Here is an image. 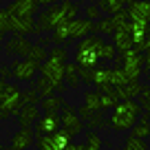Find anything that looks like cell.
Returning <instances> with one entry per match:
<instances>
[{
  "label": "cell",
  "mask_w": 150,
  "mask_h": 150,
  "mask_svg": "<svg viewBox=\"0 0 150 150\" xmlns=\"http://www.w3.org/2000/svg\"><path fill=\"white\" fill-rule=\"evenodd\" d=\"M139 115H141V106L137 99H119L117 106L112 108L110 117H108V126L115 132H126L135 126Z\"/></svg>",
  "instance_id": "1"
},
{
  "label": "cell",
  "mask_w": 150,
  "mask_h": 150,
  "mask_svg": "<svg viewBox=\"0 0 150 150\" xmlns=\"http://www.w3.org/2000/svg\"><path fill=\"white\" fill-rule=\"evenodd\" d=\"M102 44L104 40L99 35H88L80 40L75 47V64L80 69H97L102 62Z\"/></svg>",
  "instance_id": "2"
},
{
  "label": "cell",
  "mask_w": 150,
  "mask_h": 150,
  "mask_svg": "<svg viewBox=\"0 0 150 150\" xmlns=\"http://www.w3.org/2000/svg\"><path fill=\"white\" fill-rule=\"evenodd\" d=\"M112 62H115V69L124 71L128 82H139L141 71H144V57H141V53L128 49L126 53H117V57Z\"/></svg>",
  "instance_id": "3"
},
{
  "label": "cell",
  "mask_w": 150,
  "mask_h": 150,
  "mask_svg": "<svg viewBox=\"0 0 150 150\" xmlns=\"http://www.w3.org/2000/svg\"><path fill=\"white\" fill-rule=\"evenodd\" d=\"M20 91L18 84H5V88L0 91V119H7L11 115H18L20 110Z\"/></svg>",
  "instance_id": "4"
},
{
  "label": "cell",
  "mask_w": 150,
  "mask_h": 150,
  "mask_svg": "<svg viewBox=\"0 0 150 150\" xmlns=\"http://www.w3.org/2000/svg\"><path fill=\"white\" fill-rule=\"evenodd\" d=\"M40 73H42V77H47V80L55 86V93H64V91H66V84H64V64L44 60L42 64H40Z\"/></svg>",
  "instance_id": "5"
},
{
  "label": "cell",
  "mask_w": 150,
  "mask_h": 150,
  "mask_svg": "<svg viewBox=\"0 0 150 150\" xmlns=\"http://www.w3.org/2000/svg\"><path fill=\"white\" fill-rule=\"evenodd\" d=\"M60 124H62V130H66L71 137H77L84 130V122L77 115V108H73L71 104H64V108L60 110Z\"/></svg>",
  "instance_id": "6"
},
{
  "label": "cell",
  "mask_w": 150,
  "mask_h": 150,
  "mask_svg": "<svg viewBox=\"0 0 150 150\" xmlns=\"http://www.w3.org/2000/svg\"><path fill=\"white\" fill-rule=\"evenodd\" d=\"M35 22H38L35 24V33H47V31H53L60 22H66V20L62 18L60 7H57V5H49L42 13L38 16Z\"/></svg>",
  "instance_id": "7"
},
{
  "label": "cell",
  "mask_w": 150,
  "mask_h": 150,
  "mask_svg": "<svg viewBox=\"0 0 150 150\" xmlns=\"http://www.w3.org/2000/svg\"><path fill=\"white\" fill-rule=\"evenodd\" d=\"M71 141H73V137L60 128L53 135H40L38 137V150H64Z\"/></svg>",
  "instance_id": "8"
},
{
  "label": "cell",
  "mask_w": 150,
  "mask_h": 150,
  "mask_svg": "<svg viewBox=\"0 0 150 150\" xmlns=\"http://www.w3.org/2000/svg\"><path fill=\"white\" fill-rule=\"evenodd\" d=\"M38 69H40V66H38L35 62H31L29 57L13 60V62H11V66H9L11 77H13V80H18V82H31L33 77L38 75Z\"/></svg>",
  "instance_id": "9"
},
{
  "label": "cell",
  "mask_w": 150,
  "mask_h": 150,
  "mask_svg": "<svg viewBox=\"0 0 150 150\" xmlns=\"http://www.w3.org/2000/svg\"><path fill=\"white\" fill-rule=\"evenodd\" d=\"M126 13L130 22L150 24V0H126Z\"/></svg>",
  "instance_id": "10"
},
{
  "label": "cell",
  "mask_w": 150,
  "mask_h": 150,
  "mask_svg": "<svg viewBox=\"0 0 150 150\" xmlns=\"http://www.w3.org/2000/svg\"><path fill=\"white\" fill-rule=\"evenodd\" d=\"M31 47H33V42L27 40V35H18V33H13V35L7 40L5 51H7L9 57H29Z\"/></svg>",
  "instance_id": "11"
},
{
  "label": "cell",
  "mask_w": 150,
  "mask_h": 150,
  "mask_svg": "<svg viewBox=\"0 0 150 150\" xmlns=\"http://www.w3.org/2000/svg\"><path fill=\"white\" fill-rule=\"evenodd\" d=\"M60 128H62L60 112H44V115H40L38 122L33 124V132H35L38 137L40 135H53V132H57Z\"/></svg>",
  "instance_id": "12"
},
{
  "label": "cell",
  "mask_w": 150,
  "mask_h": 150,
  "mask_svg": "<svg viewBox=\"0 0 150 150\" xmlns=\"http://www.w3.org/2000/svg\"><path fill=\"white\" fill-rule=\"evenodd\" d=\"M69 27H71V40H84L95 33V22H91L88 18H73Z\"/></svg>",
  "instance_id": "13"
},
{
  "label": "cell",
  "mask_w": 150,
  "mask_h": 150,
  "mask_svg": "<svg viewBox=\"0 0 150 150\" xmlns=\"http://www.w3.org/2000/svg\"><path fill=\"white\" fill-rule=\"evenodd\" d=\"M38 9H40L38 0H13V2L7 7L9 16H16V18H24V16H31L33 18Z\"/></svg>",
  "instance_id": "14"
},
{
  "label": "cell",
  "mask_w": 150,
  "mask_h": 150,
  "mask_svg": "<svg viewBox=\"0 0 150 150\" xmlns=\"http://www.w3.org/2000/svg\"><path fill=\"white\" fill-rule=\"evenodd\" d=\"M35 144V132L33 128H20L11 137V150H29Z\"/></svg>",
  "instance_id": "15"
},
{
  "label": "cell",
  "mask_w": 150,
  "mask_h": 150,
  "mask_svg": "<svg viewBox=\"0 0 150 150\" xmlns=\"http://www.w3.org/2000/svg\"><path fill=\"white\" fill-rule=\"evenodd\" d=\"M11 33H18V35H31V33H35V20L31 16H24V18L11 16Z\"/></svg>",
  "instance_id": "16"
},
{
  "label": "cell",
  "mask_w": 150,
  "mask_h": 150,
  "mask_svg": "<svg viewBox=\"0 0 150 150\" xmlns=\"http://www.w3.org/2000/svg\"><path fill=\"white\" fill-rule=\"evenodd\" d=\"M16 117L20 122V128H33V124L40 117V110H38V106H22Z\"/></svg>",
  "instance_id": "17"
},
{
  "label": "cell",
  "mask_w": 150,
  "mask_h": 150,
  "mask_svg": "<svg viewBox=\"0 0 150 150\" xmlns=\"http://www.w3.org/2000/svg\"><path fill=\"white\" fill-rule=\"evenodd\" d=\"M112 44H115L117 53H126L128 49H132L128 29H115V31H112Z\"/></svg>",
  "instance_id": "18"
},
{
  "label": "cell",
  "mask_w": 150,
  "mask_h": 150,
  "mask_svg": "<svg viewBox=\"0 0 150 150\" xmlns=\"http://www.w3.org/2000/svg\"><path fill=\"white\" fill-rule=\"evenodd\" d=\"M132 137H139V139H148L150 137V112L139 115V119L135 122V126L130 128Z\"/></svg>",
  "instance_id": "19"
},
{
  "label": "cell",
  "mask_w": 150,
  "mask_h": 150,
  "mask_svg": "<svg viewBox=\"0 0 150 150\" xmlns=\"http://www.w3.org/2000/svg\"><path fill=\"white\" fill-rule=\"evenodd\" d=\"M69 22H71V20L60 22V24L51 31V42L55 44V47H62L64 42H69V40H71V27H69Z\"/></svg>",
  "instance_id": "20"
},
{
  "label": "cell",
  "mask_w": 150,
  "mask_h": 150,
  "mask_svg": "<svg viewBox=\"0 0 150 150\" xmlns=\"http://www.w3.org/2000/svg\"><path fill=\"white\" fill-rule=\"evenodd\" d=\"M66 99L62 95H51V97H42L40 99V106H42L44 112H60L64 108Z\"/></svg>",
  "instance_id": "21"
},
{
  "label": "cell",
  "mask_w": 150,
  "mask_h": 150,
  "mask_svg": "<svg viewBox=\"0 0 150 150\" xmlns=\"http://www.w3.org/2000/svg\"><path fill=\"white\" fill-rule=\"evenodd\" d=\"M64 82L69 88H77V86L82 84L80 82V69H77V64H71V62H66L64 64Z\"/></svg>",
  "instance_id": "22"
},
{
  "label": "cell",
  "mask_w": 150,
  "mask_h": 150,
  "mask_svg": "<svg viewBox=\"0 0 150 150\" xmlns=\"http://www.w3.org/2000/svg\"><path fill=\"white\" fill-rule=\"evenodd\" d=\"M141 88H144L141 82H128L122 88H117V95H119V99H135L141 93Z\"/></svg>",
  "instance_id": "23"
},
{
  "label": "cell",
  "mask_w": 150,
  "mask_h": 150,
  "mask_svg": "<svg viewBox=\"0 0 150 150\" xmlns=\"http://www.w3.org/2000/svg\"><path fill=\"white\" fill-rule=\"evenodd\" d=\"M97 7H99V11H102V13L112 16V13H117V11L126 9V0H99Z\"/></svg>",
  "instance_id": "24"
},
{
  "label": "cell",
  "mask_w": 150,
  "mask_h": 150,
  "mask_svg": "<svg viewBox=\"0 0 150 150\" xmlns=\"http://www.w3.org/2000/svg\"><path fill=\"white\" fill-rule=\"evenodd\" d=\"M60 13H62V18L64 20H73V18H77V13H80V7L75 5L73 0H60Z\"/></svg>",
  "instance_id": "25"
},
{
  "label": "cell",
  "mask_w": 150,
  "mask_h": 150,
  "mask_svg": "<svg viewBox=\"0 0 150 150\" xmlns=\"http://www.w3.org/2000/svg\"><path fill=\"white\" fill-rule=\"evenodd\" d=\"M33 88H35V93L40 95V97H51V95H55V86H53L47 77H42V75L38 77V82H35Z\"/></svg>",
  "instance_id": "26"
},
{
  "label": "cell",
  "mask_w": 150,
  "mask_h": 150,
  "mask_svg": "<svg viewBox=\"0 0 150 150\" xmlns=\"http://www.w3.org/2000/svg\"><path fill=\"white\" fill-rule=\"evenodd\" d=\"M99 99H102V93H99V91H88V93H84V106L88 108L91 112L102 110V106H99Z\"/></svg>",
  "instance_id": "27"
},
{
  "label": "cell",
  "mask_w": 150,
  "mask_h": 150,
  "mask_svg": "<svg viewBox=\"0 0 150 150\" xmlns=\"http://www.w3.org/2000/svg\"><path fill=\"white\" fill-rule=\"evenodd\" d=\"M47 60L57 62V64H66V62H69V49L66 47H53L51 51H49Z\"/></svg>",
  "instance_id": "28"
},
{
  "label": "cell",
  "mask_w": 150,
  "mask_h": 150,
  "mask_svg": "<svg viewBox=\"0 0 150 150\" xmlns=\"http://www.w3.org/2000/svg\"><path fill=\"white\" fill-rule=\"evenodd\" d=\"M112 31H115V27H112L110 16L95 20V33H99V35H112Z\"/></svg>",
  "instance_id": "29"
},
{
  "label": "cell",
  "mask_w": 150,
  "mask_h": 150,
  "mask_svg": "<svg viewBox=\"0 0 150 150\" xmlns=\"http://www.w3.org/2000/svg\"><path fill=\"white\" fill-rule=\"evenodd\" d=\"M47 55H49V51L44 49V44H33V47H31V53H29V60L35 62V64L40 66L44 60H47Z\"/></svg>",
  "instance_id": "30"
},
{
  "label": "cell",
  "mask_w": 150,
  "mask_h": 150,
  "mask_svg": "<svg viewBox=\"0 0 150 150\" xmlns=\"http://www.w3.org/2000/svg\"><path fill=\"white\" fill-rule=\"evenodd\" d=\"M119 102V95H117V88L110 91V93H102V99H99V106L102 110H108V108H115Z\"/></svg>",
  "instance_id": "31"
},
{
  "label": "cell",
  "mask_w": 150,
  "mask_h": 150,
  "mask_svg": "<svg viewBox=\"0 0 150 150\" xmlns=\"http://www.w3.org/2000/svg\"><path fill=\"white\" fill-rule=\"evenodd\" d=\"M38 102H40V95L35 93V88L22 91V95H20V108L22 106H38Z\"/></svg>",
  "instance_id": "32"
},
{
  "label": "cell",
  "mask_w": 150,
  "mask_h": 150,
  "mask_svg": "<svg viewBox=\"0 0 150 150\" xmlns=\"http://www.w3.org/2000/svg\"><path fill=\"white\" fill-rule=\"evenodd\" d=\"M124 84H128L126 75H124V71L112 66V69H110V86H112V88H122Z\"/></svg>",
  "instance_id": "33"
},
{
  "label": "cell",
  "mask_w": 150,
  "mask_h": 150,
  "mask_svg": "<svg viewBox=\"0 0 150 150\" xmlns=\"http://www.w3.org/2000/svg\"><path fill=\"white\" fill-rule=\"evenodd\" d=\"M110 20H112V27H115V29H128V22H130V20H128L126 9L117 11V13H112Z\"/></svg>",
  "instance_id": "34"
},
{
  "label": "cell",
  "mask_w": 150,
  "mask_h": 150,
  "mask_svg": "<svg viewBox=\"0 0 150 150\" xmlns=\"http://www.w3.org/2000/svg\"><path fill=\"white\" fill-rule=\"evenodd\" d=\"M88 126L91 128H102V126H108V117L104 115V110H95L93 115L88 117Z\"/></svg>",
  "instance_id": "35"
},
{
  "label": "cell",
  "mask_w": 150,
  "mask_h": 150,
  "mask_svg": "<svg viewBox=\"0 0 150 150\" xmlns=\"http://www.w3.org/2000/svg\"><path fill=\"white\" fill-rule=\"evenodd\" d=\"M124 150H148V144L146 139H139V137H128L126 144H124Z\"/></svg>",
  "instance_id": "36"
},
{
  "label": "cell",
  "mask_w": 150,
  "mask_h": 150,
  "mask_svg": "<svg viewBox=\"0 0 150 150\" xmlns=\"http://www.w3.org/2000/svg\"><path fill=\"white\" fill-rule=\"evenodd\" d=\"M86 148L102 150V137H99L97 130H88V132H86Z\"/></svg>",
  "instance_id": "37"
},
{
  "label": "cell",
  "mask_w": 150,
  "mask_h": 150,
  "mask_svg": "<svg viewBox=\"0 0 150 150\" xmlns=\"http://www.w3.org/2000/svg\"><path fill=\"white\" fill-rule=\"evenodd\" d=\"M115 57H117V49H115V44L104 40V44H102V62H112Z\"/></svg>",
  "instance_id": "38"
},
{
  "label": "cell",
  "mask_w": 150,
  "mask_h": 150,
  "mask_svg": "<svg viewBox=\"0 0 150 150\" xmlns=\"http://www.w3.org/2000/svg\"><path fill=\"white\" fill-rule=\"evenodd\" d=\"M139 106H141V110H148L150 112V84H144V88H141V93H139Z\"/></svg>",
  "instance_id": "39"
},
{
  "label": "cell",
  "mask_w": 150,
  "mask_h": 150,
  "mask_svg": "<svg viewBox=\"0 0 150 150\" xmlns=\"http://www.w3.org/2000/svg\"><path fill=\"white\" fill-rule=\"evenodd\" d=\"M0 31H2V33L11 31V16H9L7 9H0Z\"/></svg>",
  "instance_id": "40"
},
{
  "label": "cell",
  "mask_w": 150,
  "mask_h": 150,
  "mask_svg": "<svg viewBox=\"0 0 150 150\" xmlns=\"http://www.w3.org/2000/svg\"><path fill=\"white\" fill-rule=\"evenodd\" d=\"M84 16L91 20V22H95V20L102 18V11H99L97 5H86V7H84Z\"/></svg>",
  "instance_id": "41"
},
{
  "label": "cell",
  "mask_w": 150,
  "mask_h": 150,
  "mask_svg": "<svg viewBox=\"0 0 150 150\" xmlns=\"http://www.w3.org/2000/svg\"><path fill=\"white\" fill-rule=\"evenodd\" d=\"M80 69V66H77ZM95 71L97 69H80V82L82 84H93V77H95Z\"/></svg>",
  "instance_id": "42"
},
{
  "label": "cell",
  "mask_w": 150,
  "mask_h": 150,
  "mask_svg": "<svg viewBox=\"0 0 150 150\" xmlns=\"http://www.w3.org/2000/svg\"><path fill=\"white\" fill-rule=\"evenodd\" d=\"M144 69H146V71H150V49L146 51V57H144Z\"/></svg>",
  "instance_id": "43"
},
{
  "label": "cell",
  "mask_w": 150,
  "mask_h": 150,
  "mask_svg": "<svg viewBox=\"0 0 150 150\" xmlns=\"http://www.w3.org/2000/svg\"><path fill=\"white\" fill-rule=\"evenodd\" d=\"M64 150H84V146H77V144H75V141H71V144L66 146Z\"/></svg>",
  "instance_id": "44"
},
{
  "label": "cell",
  "mask_w": 150,
  "mask_h": 150,
  "mask_svg": "<svg viewBox=\"0 0 150 150\" xmlns=\"http://www.w3.org/2000/svg\"><path fill=\"white\" fill-rule=\"evenodd\" d=\"M38 5H40V7H49V5H55V0H38Z\"/></svg>",
  "instance_id": "45"
},
{
  "label": "cell",
  "mask_w": 150,
  "mask_h": 150,
  "mask_svg": "<svg viewBox=\"0 0 150 150\" xmlns=\"http://www.w3.org/2000/svg\"><path fill=\"white\" fill-rule=\"evenodd\" d=\"M5 84H7V82H5V80H2V77H0V91L5 88Z\"/></svg>",
  "instance_id": "46"
},
{
  "label": "cell",
  "mask_w": 150,
  "mask_h": 150,
  "mask_svg": "<svg viewBox=\"0 0 150 150\" xmlns=\"http://www.w3.org/2000/svg\"><path fill=\"white\" fill-rule=\"evenodd\" d=\"M146 82L150 84V71H146Z\"/></svg>",
  "instance_id": "47"
},
{
  "label": "cell",
  "mask_w": 150,
  "mask_h": 150,
  "mask_svg": "<svg viewBox=\"0 0 150 150\" xmlns=\"http://www.w3.org/2000/svg\"><path fill=\"white\" fill-rule=\"evenodd\" d=\"M2 40H5V33L0 31V47H2Z\"/></svg>",
  "instance_id": "48"
},
{
  "label": "cell",
  "mask_w": 150,
  "mask_h": 150,
  "mask_svg": "<svg viewBox=\"0 0 150 150\" xmlns=\"http://www.w3.org/2000/svg\"><path fill=\"white\" fill-rule=\"evenodd\" d=\"M55 2H60V0H55Z\"/></svg>",
  "instance_id": "49"
},
{
  "label": "cell",
  "mask_w": 150,
  "mask_h": 150,
  "mask_svg": "<svg viewBox=\"0 0 150 150\" xmlns=\"http://www.w3.org/2000/svg\"><path fill=\"white\" fill-rule=\"evenodd\" d=\"M0 150H5V148H0Z\"/></svg>",
  "instance_id": "50"
},
{
  "label": "cell",
  "mask_w": 150,
  "mask_h": 150,
  "mask_svg": "<svg viewBox=\"0 0 150 150\" xmlns=\"http://www.w3.org/2000/svg\"><path fill=\"white\" fill-rule=\"evenodd\" d=\"M108 150H110V148H108Z\"/></svg>",
  "instance_id": "51"
}]
</instances>
